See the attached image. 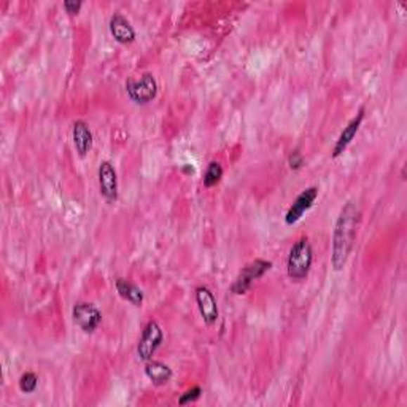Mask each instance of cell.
Wrapping results in <instances>:
<instances>
[{
	"label": "cell",
	"mask_w": 407,
	"mask_h": 407,
	"mask_svg": "<svg viewBox=\"0 0 407 407\" xmlns=\"http://www.w3.org/2000/svg\"><path fill=\"white\" fill-rule=\"evenodd\" d=\"M63 7L69 16H77L78 13H80V10L83 7V2H80V0H78V2H75V0H65Z\"/></svg>",
	"instance_id": "cell-19"
},
{
	"label": "cell",
	"mask_w": 407,
	"mask_h": 407,
	"mask_svg": "<svg viewBox=\"0 0 407 407\" xmlns=\"http://www.w3.org/2000/svg\"><path fill=\"white\" fill-rule=\"evenodd\" d=\"M108 29H110L112 37L121 45H129L136 40V29L132 27L127 18L121 13H115L108 22Z\"/></svg>",
	"instance_id": "cell-11"
},
{
	"label": "cell",
	"mask_w": 407,
	"mask_h": 407,
	"mask_svg": "<svg viewBox=\"0 0 407 407\" xmlns=\"http://www.w3.org/2000/svg\"><path fill=\"white\" fill-rule=\"evenodd\" d=\"M37 387H39V377L34 373H26L21 375L20 390L22 393H26V394L34 393L35 390H37Z\"/></svg>",
	"instance_id": "cell-16"
},
{
	"label": "cell",
	"mask_w": 407,
	"mask_h": 407,
	"mask_svg": "<svg viewBox=\"0 0 407 407\" xmlns=\"http://www.w3.org/2000/svg\"><path fill=\"white\" fill-rule=\"evenodd\" d=\"M162 341H164V332L160 323L155 320L148 321L147 326L143 328L142 337L137 345L138 358H141L142 361L153 360V355L156 354V350L161 347Z\"/></svg>",
	"instance_id": "cell-5"
},
{
	"label": "cell",
	"mask_w": 407,
	"mask_h": 407,
	"mask_svg": "<svg viewBox=\"0 0 407 407\" xmlns=\"http://www.w3.org/2000/svg\"><path fill=\"white\" fill-rule=\"evenodd\" d=\"M196 302L202 317L204 323L212 326L217 323L218 317H220V311H218V302L215 296L207 287H198L196 288Z\"/></svg>",
	"instance_id": "cell-8"
},
{
	"label": "cell",
	"mask_w": 407,
	"mask_h": 407,
	"mask_svg": "<svg viewBox=\"0 0 407 407\" xmlns=\"http://www.w3.org/2000/svg\"><path fill=\"white\" fill-rule=\"evenodd\" d=\"M127 96L138 105L150 104L157 94V82L151 74H142L138 78H129L126 82Z\"/></svg>",
	"instance_id": "cell-4"
},
{
	"label": "cell",
	"mask_w": 407,
	"mask_h": 407,
	"mask_svg": "<svg viewBox=\"0 0 407 407\" xmlns=\"http://www.w3.org/2000/svg\"><path fill=\"white\" fill-rule=\"evenodd\" d=\"M200 394H202V388L200 387H193L190 390H186L181 396L179 398V404L180 406H185V404H191L194 401H198L200 398Z\"/></svg>",
	"instance_id": "cell-17"
},
{
	"label": "cell",
	"mask_w": 407,
	"mask_h": 407,
	"mask_svg": "<svg viewBox=\"0 0 407 407\" xmlns=\"http://www.w3.org/2000/svg\"><path fill=\"white\" fill-rule=\"evenodd\" d=\"M314 263V250L309 239H299L291 247L287 259V272L293 282L306 280Z\"/></svg>",
	"instance_id": "cell-2"
},
{
	"label": "cell",
	"mask_w": 407,
	"mask_h": 407,
	"mask_svg": "<svg viewBox=\"0 0 407 407\" xmlns=\"http://www.w3.org/2000/svg\"><path fill=\"white\" fill-rule=\"evenodd\" d=\"M72 318H74V323L86 334H93L102 323L101 311L91 302H77L74 311H72Z\"/></svg>",
	"instance_id": "cell-6"
},
{
	"label": "cell",
	"mask_w": 407,
	"mask_h": 407,
	"mask_svg": "<svg viewBox=\"0 0 407 407\" xmlns=\"http://www.w3.org/2000/svg\"><path fill=\"white\" fill-rule=\"evenodd\" d=\"M358 220H360V210H358L356 204L350 200L339 212L336 224H334L331 253L334 271H342L344 266L347 264V259L355 245Z\"/></svg>",
	"instance_id": "cell-1"
},
{
	"label": "cell",
	"mask_w": 407,
	"mask_h": 407,
	"mask_svg": "<svg viewBox=\"0 0 407 407\" xmlns=\"http://www.w3.org/2000/svg\"><path fill=\"white\" fill-rule=\"evenodd\" d=\"M272 269V263L266 259H254L252 263H248L244 269L239 272V276L235 277V280L231 285V293L234 295H245L248 290L252 288L254 280L263 277L267 271Z\"/></svg>",
	"instance_id": "cell-3"
},
{
	"label": "cell",
	"mask_w": 407,
	"mask_h": 407,
	"mask_svg": "<svg viewBox=\"0 0 407 407\" xmlns=\"http://www.w3.org/2000/svg\"><path fill=\"white\" fill-rule=\"evenodd\" d=\"M317 198H318V188L315 186L306 188V190L295 199V202L290 205L287 215H285V223H287L288 226L296 224L304 215H306V212L312 209V205L315 204Z\"/></svg>",
	"instance_id": "cell-7"
},
{
	"label": "cell",
	"mask_w": 407,
	"mask_h": 407,
	"mask_svg": "<svg viewBox=\"0 0 407 407\" xmlns=\"http://www.w3.org/2000/svg\"><path fill=\"white\" fill-rule=\"evenodd\" d=\"M115 288H117L118 295L123 297L124 301L131 302L132 306L141 307L143 304V291L138 288L137 285L126 280V278H118V280L115 282Z\"/></svg>",
	"instance_id": "cell-14"
},
{
	"label": "cell",
	"mask_w": 407,
	"mask_h": 407,
	"mask_svg": "<svg viewBox=\"0 0 407 407\" xmlns=\"http://www.w3.org/2000/svg\"><path fill=\"white\" fill-rule=\"evenodd\" d=\"M145 374L155 385H166L167 382H171L174 375L172 369L166 363L155 360H150L145 364Z\"/></svg>",
	"instance_id": "cell-13"
},
{
	"label": "cell",
	"mask_w": 407,
	"mask_h": 407,
	"mask_svg": "<svg viewBox=\"0 0 407 407\" xmlns=\"http://www.w3.org/2000/svg\"><path fill=\"white\" fill-rule=\"evenodd\" d=\"M72 141H74L75 151L80 157L86 156L91 148H93V132H91L89 126L84 121L78 119L74 123V129H72Z\"/></svg>",
	"instance_id": "cell-12"
},
{
	"label": "cell",
	"mask_w": 407,
	"mask_h": 407,
	"mask_svg": "<svg viewBox=\"0 0 407 407\" xmlns=\"http://www.w3.org/2000/svg\"><path fill=\"white\" fill-rule=\"evenodd\" d=\"M363 119H364V108L361 107L360 112L356 113V117L350 119V123L347 124V127H344L341 136H339V138L336 141V145H334L332 148V157H339L342 153H345V150H347L350 147V143L354 142L358 129L361 127Z\"/></svg>",
	"instance_id": "cell-10"
},
{
	"label": "cell",
	"mask_w": 407,
	"mask_h": 407,
	"mask_svg": "<svg viewBox=\"0 0 407 407\" xmlns=\"http://www.w3.org/2000/svg\"><path fill=\"white\" fill-rule=\"evenodd\" d=\"M288 166H290V169H293V171H299V169L304 166V156L297 148L290 153Z\"/></svg>",
	"instance_id": "cell-18"
},
{
	"label": "cell",
	"mask_w": 407,
	"mask_h": 407,
	"mask_svg": "<svg viewBox=\"0 0 407 407\" xmlns=\"http://www.w3.org/2000/svg\"><path fill=\"white\" fill-rule=\"evenodd\" d=\"M221 179H223L221 164L217 162V161H212L207 166V171H205V174H204V186L205 188H214L220 183Z\"/></svg>",
	"instance_id": "cell-15"
},
{
	"label": "cell",
	"mask_w": 407,
	"mask_h": 407,
	"mask_svg": "<svg viewBox=\"0 0 407 407\" xmlns=\"http://www.w3.org/2000/svg\"><path fill=\"white\" fill-rule=\"evenodd\" d=\"M99 188L101 194L108 202L118 199V174L115 171L113 164L102 161L99 166Z\"/></svg>",
	"instance_id": "cell-9"
}]
</instances>
